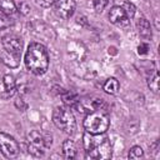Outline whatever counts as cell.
Wrapping results in <instances>:
<instances>
[{"mask_svg":"<svg viewBox=\"0 0 160 160\" xmlns=\"http://www.w3.org/2000/svg\"><path fill=\"white\" fill-rule=\"evenodd\" d=\"M25 65L35 75H42L49 68V54L40 42H31L25 54Z\"/></svg>","mask_w":160,"mask_h":160,"instance_id":"6da1fadb","label":"cell"},{"mask_svg":"<svg viewBox=\"0 0 160 160\" xmlns=\"http://www.w3.org/2000/svg\"><path fill=\"white\" fill-rule=\"evenodd\" d=\"M2 51L0 54L2 62L9 68H18L22 50V40L16 35H6L2 38Z\"/></svg>","mask_w":160,"mask_h":160,"instance_id":"7a4b0ae2","label":"cell"},{"mask_svg":"<svg viewBox=\"0 0 160 160\" xmlns=\"http://www.w3.org/2000/svg\"><path fill=\"white\" fill-rule=\"evenodd\" d=\"M82 125L86 132L94 134V135H101L109 129L110 119L105 111L95 110V111L88 112V115L84 119Z\"/></svg>","mask_w":160,"mask_h":160,"instance_id":"3957f363","label":"cell"},{"mask_svg":"<svg viewBox=\"0 0 160 160\" xmlns=\"http://www.w3.org/2000/svg\"><path fill=\"white\" fill-rule=\"evenodd\" d=\"M52 122L65 134H72L76 128L75 116L68 106H56L52 111Z\"/></svg>","mask_w":160,"mask_h":160,"instance_id":"277c9868","label":"cell"},{"mask_svg":"<svg viewBox=\"0 0 160 160\" xmlns=\"http://www.w3.org/2000/svg\"><path fill=\"white\" fill-rule=\"evenodd\" d=\"M28 142H29V152L34 156H42L45 149L51 145V136L42 135L38 130H31L28 134Z\"/></svg>","mask_w":160,"mask_h":160,"instance_id":"5b68a950","label":"cell"},{"mask_svg":"<svg viewBox=\"0 0 160 160\" xmlns=\"http://www.w3.org/2000/svg\"><path fill=\"white\" fill-rule=\"evenodd\" d=\"M0 151L4 154L5 158H9V159L16 158L20 151L19 144L11 135L0 132Z\"/></svg>","mask_w":160,"mask_h":160,"instance_id":"8992f818","label":"cell"},{"mask_svg":"<svg viewBox=\"0 0 160 160\" xmlns=\"http://www.w3.org/2000/svg\"><path fill=\"white\" fill-rule=\"evenodd\" d=\"M104 100L98 96H85L82 99H78L74 108L79 112H91L95 110H102Z\"/></svg>","mask_w":160,"mask_h":160,"instance_id":"52a82bcc","label":"cell"},{"mask_svg":"<svg viewBox=\"0 0 160 160\" xmlns=\"http://www.w3.org/2000/svg\"><path fill=\"white\" fill-rule=\"evenodd\" d=\"M111 152H112L111 144L106 138H104L91 150L86 151V158H90V159H110Z\"/></svg>","mask_w":160,"mask_h":160,"instance_id":"ba28073f","label":"cell"},{"mask_svg":"<svg viewBox=\"0 0 160 160\" xmlns=\"http://www.w3.org/2000/svg\"><path fill=\"white\" fill-rule=\"evenodd\" d=\"M52 5H54V10L56 15L65 20L70 19L74 15L75 8H76L75 0H54Z\"/></svg>","mask_w":160,"mask_h":160,"instance_id":"9c48e42d","label":"cell"},{"mask_svg":"<svg viewBox=\"0 0 160 160\" xmlns=\"http://www.w3.org/2000/svg\"><path fill=\"white\" fill-rule=\"evenodd\" d=\"M109 20L110 22L118 25V26H126L129 24V18L125 14L124 9L121 6H112L109 12Z\"/></svg>","mask_w":160,"mask_h":160,"instance_id":"30bf717a","label":"cell"},{"mask_svg":"<svg viewBox=\"0 0 160 160\" xmlns=\"http://www.w3.org/2000/svg\"><path fill=\"white\" fill-rule=\"evenodd\" d=\"M2 82H4V91L0 94V96L2 99H10L15 91H16V82H15V78L11 74H6L2 78Z\"/></svg>","mask_w":160,"mask_h":160,"instance_id":"8fae6325","label":"cell"},{"mask_svg":"<svg viewBox=\"0 0 160 160\" xmlns=\"http://www.w3.org/2000/svg\"><path fill=\"white\" fill-rule=\"evenodd\" d=\"M136 28H138L139 35H140L142 39H145V40L151 39V25H150V22H149L145 18H141V19L138 20Z\"/></svg>","mask_w":160,"mask_h":160,"instance_id":"7c38bea8","label":"cell"},{"mask_svg":"<svg viewBox=\"0 0 160 160\" xmlns=\"http://www.w3.org/2000/svg\"><path fill=\"white\" fill-rule=\"evenodd\" d=\"M62 154L65 159H74L76 158V145L72 140H65L62 142Z\"/></svg>","mask_w":160,"mask_h":160,"instance_id":"4fadbf2b","label":"cell"},{"mask_svg":"<svg viewBox=\"0 0 160 160\" xmlns=\"http://www.w3.org/2000/svg\"><path fill=\"white\" fill-rule=\"evenodd\" d=\"M102 89H104L105 92H108V94H110V95H114V94H116L118 90H119V81H118L115 78H109V79H106V81L104 82Z\"/></svg>","mask_w":160,"mask_h":160,"instance_id":"5bb4252c","label":"cell"},{"mask_svg":"<svg viewBox=\"0 0 160 160\" xmlns=\"http://www.w3.org/2000/svg\"><path fill=\"white\" fill-rule=\"evenodd\" d=\"M0 9L6 15H12L16 11V5L12 0H0Z\"/></svg>","mask_w":160,"mask_h":160,"instance_id":"9a60e30c","label":"cell"},{"mask_svg":"<svg viewBox=\"0 0 160 160\" xmlns=\"http://www.w3.org/2000/svg\"><path fill=\"white\" fill-rule=\"evenodd\" d=\"M61 98H62V101H64L65 105L72 106V108H74V105L76 104V101H78V99H79V98H78L74 92H71V91H62V92H61Z\"/></svg>","mask_w":160,"mask_h":160,"instance_id":"2e32d148","label":"cell"},{"mask_svg":"<svg viewBox=\"0 0 160 160\" xmlns=\"http://www.w3.org/2000/svg\"><path fill=\"white\" fill-rule=\"evenodd\" d=\"M121 8L124 9V11H125V14L128 15V18H129V19H132V18H134L136 8H135V5H134L132 2H130V1H125V2L122 4V6H121Z\"/></svg>","mask_w":160,"mask_h":160,"instance_id":"e0dca14e","label":"cell"},{"mask_svg":"<svg viewBox=\"0 0 160 160\" xmlns=\"http://www.w3.org/2000/svg\"><path fill=\"white\" fill-rule=\"evenodd\" d=\"M142 156H144V151L139 145H135L129 150V159H140Z\"/></svg>","mask_w":160,"mask_h":160,"instance_id":"ac0fdd59","label":"cell"},{"mask_svg":"<svg viewBox=\"0 0 160 160\" xmlns=\"http://www.w3.org/2000/svg\"><path fill=\"white\" fill-rule=\"evenodd\" d=\"M148 85H149L150 90H152L155 94H158V92H159V74H158V72H155V74H154V76L149 79Z\"/></svg>","mask_w":160,"mask_h":160,"instance_id":"d6986e66","label":"cell"},{"mask_svg":"<svg viewBox=\"0 0 160 160\" xmlns=\"http://www.w3.org/2000/svg\"><path fill=\"white\" fill-rule=\"evenodd\" d=\"M110 0H92V5L96 12H101L108 5H109Z\"/></svg>","mask_w":160,"mask_h":160,"instance_id":"ffe728a7","label":"cell"},{"mask_svg":"<svg viewBox=\"0 0 160 160\" xmlns=\"http://www.w3.org/2000/svg\"><path fill=\"white\" fill-rule=\"evenodd\" d=\"M11 21L9 20V15H6L1 9H0V29H4V28H8L10 26Z\"/></svg>","mask_w":160,"mask_h":160,"instance_id":"44dd1931","label":"cell"},{"mask_svg":"<svg viewBox=\"0 0 160 160\" xmlns=\"http://www.w3.org/2000/svg\"><path fill=\"white\" fill-rule=\"evenodd\" d=\"M149 50H150V46H149V44H146V42H141V44L138 46V54H139V55H146V54L149 52Z\"/></svg>","mask_w":160,"mask_h":160,"instance_id":"7402d4cb","label":"cell"},{"mask_svg":"<svg viewBox=\"0 0 160 160\" xmlns=\"http://www.w3.org/2000/svg\"><path fill=\"white\" fill-rule=\"evenodd\" d=\"M19 11L22 14V15H28L30 12V6L26 4V2H21L20 6H19Z\"/></svg>","mask_w":160,"mask_h":160,"instance_id":"603a6c76","label":"cell"},{"mask_svg":"<svg viewBox=\"0 0 160 160\" xmlns=\"http://www.w3.org/2000/svg\"><path fill=\"white\" fill-rule=\"evenodd\" d=\"M52 1H54V0H35V2H36L38 5H40V6H42V8H49V6H51V5H52Z\"/></svg>","mask_w":160,"mask_h":160,"instance_id":"cb8c5ba5","label":"cell"},{"mask_svg":"<svg viewBox=\"0 0 160 160\" xmlns=\"http://www.w3.org/2000/svg\"><path fill=\"white\" fill-rule=\"evenodd\" d=\"M15 106H16L18 109H20V110H25V109H26V104H25L21 99H19V100L15 101Z\"/></svg>","mask_w":160,"mask_h":160,"instance_id":"d4e9b609","label":"cell"}]
</instances>
